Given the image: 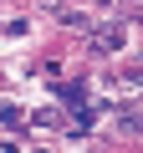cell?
<instances>
[{"label":"cell","mask_w":143,"mask_h":153,"mask_svg":"<svg viewBox=\"0 0 143 153\" xmlns=\"http://www.w3.org/2000/svg\"><path fill=\"white\" fill-rule=\"evenodd\" d=\"M118 46H123V26H107V31L92 36V51H97V56H102V51H118Z\"/></svg>","instance_id":"obj_1"},{"label":"cell","mask_w":143,"mask_h":153,"mask_svg":"<svg viewBox=\"0 0 143 153\" xmlns=\"http://www.w3.org/2000/svg\"><path fill=\"white\" fill-rule=\"evenodd\" d=\"M0 123H5V128H16V123H21V112H16V107H0Z\"/></svg>","instance_id":"obj_2"}]
</instances>
